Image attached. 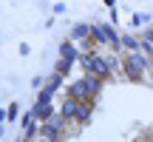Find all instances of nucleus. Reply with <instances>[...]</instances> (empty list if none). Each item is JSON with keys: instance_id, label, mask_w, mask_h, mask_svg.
<instances>
[{"instance_id": "1", "label": "nucleus", "mask_w": 153, "mask_h": 142, "mask_svg": "<svg viewBox=\"0 0 153 142\" xmlns=\"http://www.w3.org/2000/svg\"><path fill=\"white\" fill-rule=\"evenodd\" d=\"M88 66H91V68H97L99 74H102V71H105V68H102V63H99V60H88Z\"/></svg>"}]
</instances>
